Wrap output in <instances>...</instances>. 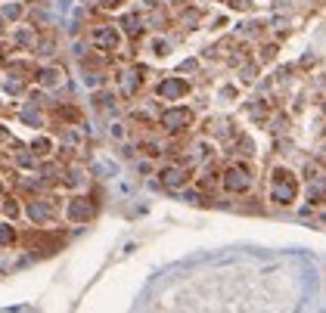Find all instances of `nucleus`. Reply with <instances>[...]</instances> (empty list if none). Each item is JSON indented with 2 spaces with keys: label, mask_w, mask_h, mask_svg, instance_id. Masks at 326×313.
I'll list each match as a JSON object with an SVG mask.
<instances>
[{
  "label": "nucleus",
  "mask_w": 326,
  "mask_h": 313,
  "mask_svg": "<svg viewBox=\"0 0 326 313\" xmlns=\"http://www.w3.org/2000/svg\"><path fill=\"white\" fill-rule=\"evenodd\" d=\"M162 183L165 186H183L187 183V167H168L162 174Z\"/></svg>",
  "instance_id": "nucleus-4"
},
{
  "label": "nucleus",
  "mask_w": 326,
  "mask_h": 313,
  "mask_svg": "<svg viewBox=\"0 0 326 313\" xmlns=\"http://www.w3.org/2000/svg\"><path fill=\"white\" fill-rule=\"evenodd\" d=\"M96 40H99L103 47H115V35H112V31H99Z\"/></svg>",
  "instance_id": "nucleus-6"
},
{
  "label": "nucleus",
  "mask_w": 326,
  "mask_h": 313,
  "mask_svg": "<svg viewBox=\"0 0 326 313\" xmlns=\"http://www.w3.org/2000/svg\"><path fill=\"white\" fill-rule=\"evenodd\" d=\"M295 192H298V186H295V180H292L289 171H273L270 196H273V202H277V205H289V202L295 199Z\"/></svg>",
  "instance_id": "nucleus-1"
},
{
  "label": "nucleus",
  "mask_w": 326,
  "mask_h": 313,
  "mask_svg": "<svg viewBox=\"0 0 326 313\" xmlns=\"http://www.w3.org/2000/svg\"><path fill=\"white\" fill-rule=\"evenodd\" d=\"M183 90H187V87H183L180 81H168V84H162V93H165V96H180Z\"/></svg>",
  "instance_id": "nucleus-5"
},
{
  "label": "nucleus",
  "mask_w": 326,
  "mask_h": 313,
  "mask_svg": "<svg viewBox=\"0 0 326 313\" xmlns=\"http://www.w3.org/2000/svg\"><path fill=\"white\" fill-rule=\"evenodd\" d=\"M224 186L233 189V192H242V189L252 186V174H249L242 165H233V167H227V174H224Z\"/></svg>",
  "instance_id": "nucleus-2"
},
{
  "label": "nucleus",
  "mask_w": 326,
  "mask_h": 313,
  "mask_svg": "<svg viewBox=\"0 0 326 313\" xmlns=\"http://www.w3.org/2000/svg\"><path fill=\"white\" fill-rule=\"evenodd\" d=\"M162 121H165V128H168V130H180L183 124H190V112L177 109V112H168V115L162 118Z\"/></svg>",
  "instance_id": "nucleus-3"
}]
</instances>
